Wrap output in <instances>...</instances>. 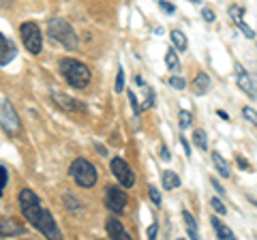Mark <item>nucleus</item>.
Masks as SVG:
<instances>
[{"instance_id": "f257e3e1", "label": "nucleus", "mask_w": 257, "mask_h": 240, "mask_svg": "<svg viewBox=\"0 0 257 240\" xmlns=\"http://www.w3.org/2000/svg\"><path fill=\"white\" fill-rule=\"evenodd\" d=\"M18 202H20L22 214L26 217V221L37 231H41V234L47 236V238H62V231L58 229V225H56L52 212L41 206V199L37 197L35 191L22 189L20 195H18Z\"/></svg>"}, {"instance_id": "f03ea898", "label": "nucleus", "mask_w": 257, "mask_h": 240, "mask_svg": "<svg viewBox=\"0 0 257 240\" xmlns=\"http://www.w3.org/2000/svg\"><path fill=\"white\" fill-rule=\"evenodd\" d=\"M47 33L54 41H58L60 45H64L67 50H77L79 45V39H77V33L73 28H71V24L60 18V15H56V18H50L47 22Z\"/></svg>"}, {"instance_id": "7ed1b4c3", "label": "nucleus", "mask_w": 257, "mask_h": 240, "mask_svg": "<svg viewBox=\"0 0 257 240\" xmlns=\"http://www.w3.org/2000/svg\"><path fill=\"white\" fill-rule=\"evenodd\" d=\"M58 67H60V73L64 75V79L73 88H86L90 84V69H88L84 62H79L75 58H62Z\"/></svg>"}, {"instance_id": "20e7f679", "label": "nucleus", "mask_w": 257, "mask_h": 240, "mask_svg": "<svg viewBox=\"0 0 257 240\" xmlns=\"http://www.w3.org/2000/svg\"><path fill=\"white\" fill-rule=\"evenodd\" d=\"M69 174H71V178H73L77 185L84 187V189L94 187L96 178H99L96 167L90 161H86V159H75V161L71 163V167H69Z\"/></svg>"}, {"instance_id": "39448f33", "label": "nucleus", "mask_w": 257, "mask_h": 240, "mask_svg": "<svg viewBox=\"0 0 257 240\" xmlns=\"http://www.w3.org/2000/svg\"><path fill=\"white\" fill-rule=\"evenodd\" d=\"M20 33H22V41L26 45V50L30 54H39L41 52V45H43V37H41V28L39 24L35 22H24L20 26Z\"/></svg>"}, {"instance_id": "423d86ee", "label": "nucleus", "mask_w": 257, "mask_h": 240, "mask_svg": "<svg viewBox=\"0 0 257 240\" xmlns=\"http://www.w3.org/2000/svg\"><path fill=\"white\" fill-rule=\"evenodd\" d=\"M109 170H111V174L116 176L118 182H120V185H122L124 189H131V187L135 185V174H133L131 165H128V163L124 161V159H120V157L111 159Z\"/></svg>"}, {"instance_id": "0eeeda50", "label": "nucleus", "mask_w": 257, "mask_h": 240, "mask_svg": "<svg viewBox=\"0 0 257 240\" xmlns=\"http://www.w3.org/2000/svg\"><path fill=\"white\" fill-rule=\"evenodd\" d=\"M0 125H3L5 131H9L11 135H18L22 129L18 111H15V107L9 101H3V105H0Z\"/></svg>"}, {"instance_id": "6e6552de", "label": "nucleus", "mask_w": 257, "mask_h": 240, "mask_svg": "<svg viewBox=\"0 0 257 240\" xmlns=\"http://www.w3.org/2000/svg\"><path fill=\"white\" fill-rule=\"evenodd\" d=\"M105 202H107V208L114 214H122L126 210V193L122 189L118 187H107L105 189Z\"/></svg>"}, {"instance_id": "1a4fd4ad", "label": "nucleus", "mask_w": 257, "mask_h": 240, "mask_svg": "<svg viewBox=\"0 0 257 240\" xmlns=\"http://www.w3.org/2000/svg\"><path fill=\"white\" fill-rule=\"evenodd\" d=\"M236 84H238L240 90H242L244 94H248L251 99L257 97V86H255V82H253V77L248 75L240 65H236Z\"/></svg>"}, {"instance_id": "9d476101", "label": "nucleus", "mask_w": 257, "mask_h": 240, "mask_svg": "<svg viewBox=\"0 0 257 240\" xmlns=\"http://www.w3.org/2000/svg\"><path fill=\"white\" fill-rule=\"evenodd\" d=\"M52 99H54L56 105L62 107V109H67V111H86L84 103L75 101L73 97H69V94H64V92H52Z\"/></svg>"}, {"instance_id": "9b49d317", "label": "nucleus", "mask_w": 257, "mask_h": 240, "mask_svg": "<svg viewBox=\"0 0 257 240\" xmlns=\"http://www.w3.org/2000/svg\"><path fill=\"white\" fill-rule=\"evenodd\" d=\"M26 231V227L24 225H20L15 219H5V217H0V236L3 238H7V236H20V234H24Z\"/></svg>"}, {"instance_id": "f8f14e48", "label": "nucleus", "mask_w": 257, "mask_h": 240, "mask_svg": "<svg viewBox=\"0 0 257 240\" xmlns=\"http://www.w3.org/2000/svg\"><path fill=\"white\" fill-rule=\"evenodd\" d=\"M105 231H107V236L114 238V240H128V238H131V236H128V231L122 227V223H120L116 217H109L107 219Z\"/></svg>"}, {"instance_id": "ddd939ff", "label": "nucleus", "mask_w": 257, "mask_h": 240, "mask_svg": "<svg viewBox=\"0 0 257 240\" xmlns=\"http://www.w3.org/2000/svg\"><path fill=\"white\" fill-rule=\"evenodd\" d=\"M15 54H18V47L0 33V65H9V62L15 58Z\"/></svg>"}, {"instance_id": "4468645a", "label": "nucleus", "mask_w": 257, "mask_h": 240, "mask_svg": "<svg viewBox=\"0 0 257 240\" xmlns=\"http://www.w3.org/2000/svg\"><path fill=\"white\" fill-rule=\"evenodd\" d=\"M208 90H210V77H208V73H197L195 79H193V94H206Z\"/></svg>"}, {"instance_id": "2eb2a0df", "label": "nucleus", "mask_w": 257, "mask_h": 240, "mask_svg": "<svg viewBox=\"0 0 257 240\" xmlns=\"http://www.w3.org/2000/svg\"><path fill=\"white\" fill-rule=\"evenodd\" d=\"M161 180H163V189L165 191H174L180 187V176L176 174L174 170H165L163 174H161Z\"/></svg>"}, {"instance_id": "dca6fc26", "label": "nucleus", "mask_w": 257, "mask_h": 240, "mask_svg": "<svg viewBox=\"0 0 257 240\" xmlns=\"http://www.w3.org/2000/svg\"><path fill=\"white\" fill-rule=\"evenodd\" d=\"M212 227H214V231H216V236L223 238V240L234 238V231H231V227L225 225V223H223L219 217H212Z\"/></svg>"}, {"instance_id": "f3484780", "label": "nucleus", "mask_w": 257, "mask_h": 240, "mask_svg": "<svg viewBox=\"0 0 257 240\" xmlns=\"http://www.w3.org/2000/svg\"><path fill=\"white\" fill-rule=\"evenodd\" d=\"M182 219H184V225H187L189 238H199V231H197V221L193 219V214H191L189 210H182Z\"/></svg>"}, {"instance_id": "a211bd4d", "label": "nucleus", "mask_w": 257, "mask_h": 240, "mask_svg": "<svg viewBox=\"0 0 257 240\" xmlns=\"http://www.w3.org/2000/svg\"><path fill=\"white\" fill-rule=\"evenodd\" d=\"M212 163H214L216 172H219L223 178H229V163L225 161V159H223L219 153H212Z\"/></svg>"}, {"instance_id": "6ab92c4d", "label": "nucleus", "mask_w": 257, "mask_h": 240, "mask_svg": "<svg viewBox=\"0 0 257 240\" xmlns=\"http://www.w3.org/2000/svg\"><path fill=\"white\" fill-rule=\"evenodd\" d=\"M172 43H174V47L176 50H180V52H184L187 50V45H189V41H187V37H184V33L182 30H172Z\"/></svg>"}, {"instance_id": "aec40b11", "label": "nucleus", "mask_w": 257, "mask_h": 240, "mask_svg": "<svg viewBox=\"0 0 257 240\" xmlns=\"http://www.w3.org/2000/svg\"><path fill=\"white\" fill-rule=\"evenodd\" d=\"M165 65H167V69H170V71H178L180 69V60H178V54H176V50H167Z\"/></svg>"}, {"instance_id": "412c9836", "label": "nucleus", "mask_w": 257, "mask_h": 240, "mask_svg": "<svg viewBox=\"0 0 257 240\" xmlns=\"http://www.w3.org/2000/svg\"><path fill=\"white\" fill-rule=\"evenodd\" d=\"M193 142H195V146H197L199 150H206V148H208V138H206V131L197 129L195 133H193Z\"/></svg>"}, {"instance_id": "4be33fe9", "label": "nucleus", "mask_w": 257, "mask_h": 240, "mask_svg": "<svg viewBox=\"0 0 257 240\" xmlns=\"http://www.w3.org/2000/svg\"><path fill=\"white\" fill-rule=\"evenodd\" d=\"M242 7H229V20L231 22H234V24H238V26H240V24H242Z\"/></svg>"}, {"instance_id": "5701e85b", "label": "nucleus", "mask_w": 257, "mask_h": 240, "mask_svg": "<svg viewBox=\"0 0 257 240\" xmlns=\"http://www.w3.org/2000/svg\"><path fill=\"white\" fill-rule=\"evenodd\" d=\"M242 116H244L251 125H255V127H257V111H255L253 107H248V105H246V107H242Z\"/></svg>"}, {"instance_id": "b1692460", "label": "nucleus", "mask_w": 257, "mask_h": 240, "mask_svg": "<svg viewBox=\"0 0 257 240\" xmlns=\"http://www.w3.org/2000/svg\"><path fill=\"white\" fill-rule=\"evenodd\" d=\"M178 123H180V129H187V127H191V114L187 109H182L178 114Z\"/></svg>"}, {"instance_id": "393cba45", "label": "nucleus", "mask_w": 257, "mask_h": 240, "mask_svg": "<svg viewBox=\"0 0 257 240\" xmlns=\"http://www.w3.org/2000/svg\"><path fill=\"white\" fill-rule=\"evenodd\" d=\"M170 86L174 88V90H184V88H187V82H184L182 77L174 75V77H170Z\"/></svg>"}, {"instance_id": "a878e982", "label": "nucleus", "mask_w": 257, "mask_h": 240, "mask_svg": "<svg viewBox=\"0 0 257 240\" xmlns=\"http://www.w3.org/2000/svg\"><path fill=\"white\" fill-rule=\"evenodd\" d=\"M210 206H212V210H216L219 214H225V212H227V208H225V204L221 202L219 197H212V199H210Z\"/></svg>"}, {"instance_id": "bb28decb", "label": "nucleus", "mask_w": 257, "mask_h": 240, "mask_svg": "<svg viewBox=\"0 0 257 240\" xmlns=\"http://www.w3.org/2000/svg\"><path fill=\"white\" fill-rule=\"evenodd\" d=\"M116 92H122L124 90V71L118 69V75H116V86H114Z\"/></svg>"}, {"instance_id": "cd10ccee", "label": "nucleus", "mask_w": 257, "mask_h": 240, "mask_svg": "<svg viewBox=\"0 0 257 240\" xmlns=\"http://www.w3.org/2000/svg\"><path fill=\"white\" fill-rule=\"evenodd\" d=\"M128 103H131V107H133V114H135V118H138L140 114H142V107L138 105V99H135V94L128 90Z\"/></svg>"}, {"instance_id": "c85d7f7f", "label": "nucleus", "mask_w": 257, "mask_h": 240, "mask_svg": "<svg viewBox=\"0 0 257 240\" xmlns=\"http://www.w3.org/2000/svg\"><path fill=\"white\" fill-rule=\"evenodd\" d=\"M148 193H150L152 204H155V206H161V193H159V189H157V187H150V189H148Z\"/></svg>"}, {"instance_id": "c756f323", "label": "nucleus", "mask_w": 257, "mask_h": 240, "mask_svg": "<svg viewBox=\"0 0 257 240\" xmlns=\"http://www.w3.org/2000/svg\"><path fill=\"white\" fill-rule=\"evenodd\" d=\"M7 180H9V174H7L5 167H0V195H3V189L7 187Z\"/></svg>"}, {"instance_id": "7c9ffc66", "label": "nucleus", "mask_w": 257, "mask_h": 240, "mask_svg": "<svg viewBox=\"0 0 257 240\" xmlns=\"http://www.w3.org/2000/svg\"><path fill=\"white\" fill-rule=\"evenodd\" d=\"M240 30H242V33H244V37H246V39H255V30H253L251 26H246L244 22L240 24Z\"/></svg>"}, {"instance_id": "2f4dec72", "label": "nucleus", "mask_w": 257, "mask_h": 240, "mask_svg": "<svg viewBox=\"0 0 257 240\" xmlns=\"http://www.w3.org/2000/svg\"><path fill=\"white\" fill-rule=\"evenodd\" d=\"M236 163H238V167L240 170H244V172H251V165H248V161L244 157H236Z\"/></svg>"}, {"instance_id": "473e14b6", "label": "nucleus", "mask_w": 257, "mask_h": 240, "mask_svg": "<svg viewBox=\"0 0 257 240\" xmlns=\"http://www.w3.org/2000/svg\"><path fill=\"white\" fill-rule=\"evenodd\" d=\"M202 15H204V20L208 22V24H212L214 20H216V15H214V11L212 9H208V7H206V9L202 11Z\"/></svg>"}, {"instance_id": "72a5a7b5", "label": "nucleus", "mask_w": 257, "mask_h": 240, "mask_svg": "<svg viewBox=\"0 0 257 240\" xmlns=\"http://www.w3.org/2000/svg\"><path fill=\"white\" fill-rule=\"evenodd\" d=\"M159 7H161V9H163V11H167V13H174V11H176V7H174L172 3H165V0H161Z\"/></svg>"}, {"instance_id": "f704fd0d", "label": "nucleus", "mask_w": 257, "mask_h": 240, "mask_svg": "<svg viewBox=\"0 0 257 240\" xmlns=\"http://www.w3.org/2000/svg\"><path fill=\"white\" fill-rule=\"evenodd\" d=\"M159 157L163 159V161H170L172 155H170V150H167V146H161V150H159Z\"/></svg>"}, {"instance_id": "c9c22d12", "label": "nucleus", "mask_w": 257, "mask_h": 240, "mask_svg": "<svg viewBox=\"0 0 257 240\" xmlns=\"http://www.w3.org/2000/svg\"><path fill=\"white\" fill-rule=\"evenodd\" d=\"M64 199L69 202V208H71V210H77V208H79V202H75V199L71 197V195H64Z\"/></svg>"}, {"instance_id": "e433bc0d", "label": "nucleus", "mask_w": 257, "mask_h": 240, "mask_svg": "<svg viewBox=\"0 0 257 240\" xmlns=\"http://www.w3.org/2000/svg\"><path fill=\"white\" fill-rule=\"evenodd\" d=\"M180 144H182V150H184V155H187V157H191V148H189V142L184 140V138H180Z\"/></svg>"}, {"instance_id": "4c0bfd02", "label": "nucleus", "mask_w": 257, "mask_h": 240, "mask_svg": "<svg viewBox=\"0 0 257 240\" xmlns=\"http://www.w3.org/2000/svg\"><path fill=\"white\" fill-rule=\"evenodd\" d=\"M210 182H212V187L216 189V193H219V195H223V193H225V191H223V187H221V185H219V182H216V180H214V176H212V178H210Z\"/></svg>"}, {"instance_id": "58836bf2", "label": "nucleus", "mask_w": 257, "mask_h": 240, "mask_svg": "<svg viewBox=\"0 0 257 240\" xmlns=\"http://www.w3.org/2000/svg\"><path fill=\"white\" fill-rule=\"evenodd\" d=\"M157 229H159V225H157V223H152V225L148 227V238H155L157 236Z\"/></svg>"}, {"instance_id": "ea45409f", "label": "nucleus", "mask_w": 257, "mask_h": 240, "mask_svg": "<svg viewBox=\"0 0 257 240\" xmlns=\"http://www.w3.org/2000/svg\"><path fill=\"white\" fill-rule=\"evenodd\" d=\"M216 114H219L223 120H229V116H227V111H223V109H219V111H216Z\"/></svg>"}]
</instances>
